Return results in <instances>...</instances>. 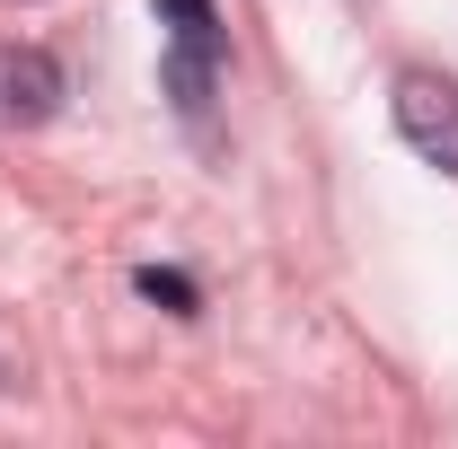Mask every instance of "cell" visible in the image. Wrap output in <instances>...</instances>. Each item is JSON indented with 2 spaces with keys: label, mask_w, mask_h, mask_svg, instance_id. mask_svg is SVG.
I'll return each instance as SVG.
<instances>
[{
  "label": "cell",
  "mask_w": 458,
  "mask_h": 449,
  "mask_svg": "<svg viewBox=\"0 0 458 449\" xmlns=\"http://www.w3.org/2000/svg\"><path fill=\"white\" fill-rule=\"evenodd\" d=\"M221 62H229V27L212 18V0H159V89L176 97L185 123H203Z\"/></svg>",
  "instance_id": "cell-1"
},
{
  "label": "cell",
  "mask_w": 458,
  "mask_h": 449,
  "mask_svg": "<svg viewBox=\"0 0 458 449\" xmlns=\"http://www.w3.org/2000/svg\"><path fill=\"white\" fill-rule=\"evenodd\" d=\"M397 132H405V150L423 159V168H441L458 176V80L450 71H397Z\"/></svg>",
  "instance_id": "cell-2"
},
{
  "label": "cell",
  "mask_w": 458,
  "mask_h": 449,
  "mask_svg": "<svg viewBox=\"0 0 458 449\" xmlns=\"http://www.w3.org/2000/svg\"><path fill=\"white\" fill-rule=\"evenodd\" d=\"M62 114V62L45 45H0V132H36Z\"/></svg>",
  "instance_id": "cell-3"
}]
</instances>
